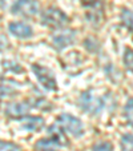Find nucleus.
I'll list each match as a JSON object with an SVG mask.
<instances>
[{
  "instance_id": "f257e3e1",
  "label": "nucleus",
  "mask_w": 133,
  "mask_h": 151,
  "mask_svg": "<svg viewBox=\"0 0 133 151\" xmlns=\"http://www.w3.org/2000/svg\"><path fill=\"white\" fill-rule=\"evenodd\" d=\"M69 22L68 15L57 7H48L41 14V24L49 28H63Z\"/></svg>"
},
{
  "instance_id": "f03ea898",
  "label": "nucleus",
  "mask_w": 133,
  "mask_h": 151,
  "mask_svg": "<svg viewBox=\"0 0 133 151\" xmlns=\"http://www.w3.org/2000/svg\"><path fill=\"white\" fill-rule=\"evenodd\" d=\"M79 106L80 109L87 114L97 115L102 111L104 109V100L101 98L96 96L92 90L84 91L79 98Z\"/></svg>"
},
{
  "instance_id": "7ed1b4c3",
  "label": "nucleus",
  "mask_w": 133,
  "mask_h": 151,
  "mask_svg": "<svg viewBox=\"0 0 133 151\" xmlns=\"http://www.w3.org/2000/svg\"><path fill=\"white\" fill-rule=\"evenodd\" d=\"M31 70L44 88L48 90V91H57L56 78H55V74L51 70L47 68L46 66H40V64H32Z\"/></svg>"
},
{
  "instance_id": "20e7f679",
  "label": "nucleus",
  "mask_w": 133,
  "mask_h": 151,
  "mask_svg": "<svg viewBox=\"0 0 133 151\" xmlns=\"http://www.w3.org/2000/svg\"><path fill=\"white\" fill-rule=\"evenodd\" d=\"M57 123L61 126V128L65 132H68L76 138L84 134V127H83L81 120L71 114H60L57 116Z\"/></svg>"
},
{
  "instance_id": "39448f33",
  "label": "nucleus",
  "mask_w": 133,
  "mask_h": 151,
  "mask_svg": "<svg viewBox=\"0 0 133 151\" xmlns=\"http://www.w3.org/2000/svg\"><path fill=\"white\" fill-rule=\"evenodd\" d=\"M9 11L23 17H33L39 14V3L36 0H17Z\"/></svg>"
},
{
  "instance_id": "423d86ee",
  "label": "nucleus",
  "mask_w": 133,
  "mask_h": 151,
  "mask_svg": "<svg viewBox=\"0 0 133 151\" xmlns=\"http://www.w3.org/2000/svg\"><path fill=\"white\" fill-rule=\"evenodd\" d=\"M81 6L87 9V19L92 24L100 23L104 11V0H81Z\"/></svg>"
},
{
  "instance_id": "0eeeda50",
  "label": "nucleus",
  "mask_w": 133,
  "mask_h": 151,
  "mask_svg": "<svg viewBox=\"0 0 133 151\" xmlns=\"http://www.w3.org/2000/svg\"><path fill=\"white\" fill-rule=\"evenodd\" d=\"M76 40V31L69 28H65L63 31H59L52 36V43L57 50H63L65 47L71 46L72 43Z\"/></svg>"
},
{
  "instance_id": "6e6552de",
  "label": "nucleus",
  "mask_w": 133,
  "mask_h": 151,
  "mask_svg": "<svg viewBox=\"0 0 133 151\" xmlns=\"http://www.w3.org/2000/svg\"><path fill=\"white\" fill-rule=\"evenodd\" d=\"M31 110V104L27 102H12L7 104L6 107V115L11 119H23L27 116V114Z\"/></svg>"
},
{
  "instance_id": "1a4fd4ad",
  "label": "nucleus",
  "mask_w": 133,
  "mask_h": 151,
  "mask_svg": "<svg viewBox=\"0 0 133 151\" xmlns=\"http://www.w3.org/2000/svg\"><path fill=\"white\" fill-rule=\"evenodd\" d=\"M8 31L15 37H19V39H28L33 35L32 27L26 23H21V22H11L8 24Z\"/></svg>"
},
{
  "instance_id": "9d476101",
  "label": "nucleus",
  "mask_w": 133,
  "mask_h": 151,
  "mask_svg": "<svg viewBox=\"0 0 133 151\" xmlns=\"http://www.w3.org/2000/svg\"><path fill=\"white\" fill-rule=\"evenodd\" d=\"M48 138L57 146V147H63V146H68V140L65 138V131L61 128L59 123L51 126L48 130Z\"/></svg>"
},
{
  "instance_id": "9b49d317",
  "label": "nucleus",
  "mask_w": 133,
  "mask_h": 151,
  "mask_svg": "<svg viewBox=\"0 0 133 151\" xmlns=\"http://www.w3.org/2000/svg\"><path fill=\"white\" fill-rule=\"evenodd\" d=\"M20 120H21V127L27 131L37 132L40 130H43L44 126H46V122L41 116H24Z\"/></svg>"
},
{
  "instance_id": "f8f14e48",
  "label": "nucleus",
  "mask_w": 133,
  "mask_h": 151,
  "mask_svg": "<svg viewBox=\"0 0 133 151\" xmlns=\"http://www.w3.org/2000/svg\"><path fill=\"white\" fill-rule=\"evenodd\" d=\"M121 151H133V135L124 134L121 137Z\"/></svg>"
},
{
  "instance_id": "ddd939ff",
  "label": "nucleus",
  "mask_w": 133,
  "mask_h": 151,
  "mask_svg": "<svg viewBox=\"0 0 133 151\" xmlns=\"http://www.w3.org/2000/svg\"><path fill=\"white\" fill-rule=\"evenodd\" d=\"M124 116H125V119H127L128 124H130L133 127V98L128 99L127 104H125Z\"/></svg>"
},
{
  "instance_id": "4468645a",
  "label": "nucleus",
  "mask_w": 133,
  "mask_h": 151,
  "mask_svg": "<svg viewBox=\"0 0 133 151\" xmlns=\"http://www.w3.org/2000/svg\"><path fill=\"white\" fill-rule=\"evenodd\" d=\"M122 60H124V64L128 71L133 72V50L132 48H125Z\"/></svg>"
},
{
  "instance_id": "2eb2a0df",
  "label": "nucleus",
  "mask_w": 133,
  "mask_h": 151,
  "mask_svg": "<svg viewBox=\"0 0 133 151\" xmlns=\"http://www.w3.org/2000/svg\"><path fill=\"white\" fill-rule=\"evenodd\" d=\"M121 22L128 28L133 29V12L129 11V9H124L121 14Z\"/></svg>"
},
{
  "instance_id": "dca6fc26",
  "label": "nucleus",
  "mask_w": 133,
  "mask_h": 151,
  "mask_svg": "<svg viewBox=\"0 0 133 151\" xmlns=\"http://www.w3.org/2000/svg\"><path fill=\"white\" fill-rule=\"evenodd\" d=\"M0 151H20V147L14 142L0 140Z\"/></svg>"
},
{
  "instance_id": "f3484780",
  "label": "nucleus",
  "mask_w": 133,
  "mask_h": 151,
  "mask_svg": "<svg viewBox=\"0 0 133 151\" xmlns=\"http://www.w3.org/2000/svg\"><path fill=\"white\" fill-rule=\"evenodd\" d=\"M92 151H113V146L110 142H99L93 145Z\"/></svg>"
},
{
  "instance_id": "a211bd4d",
  "label": "nucleus",
  "mask_w": 133,
  "mask_h": 151,
  "mask_svg": "<svg viewBox=\"0 0 133 151\" xmlns=\"http://www.w3.org/2000/svg\"><path fill=\"white\" fill-rule=\"evenodd\" d=\"M52 151H55V150H52Z\"/></svg>"
}]
</instances>
